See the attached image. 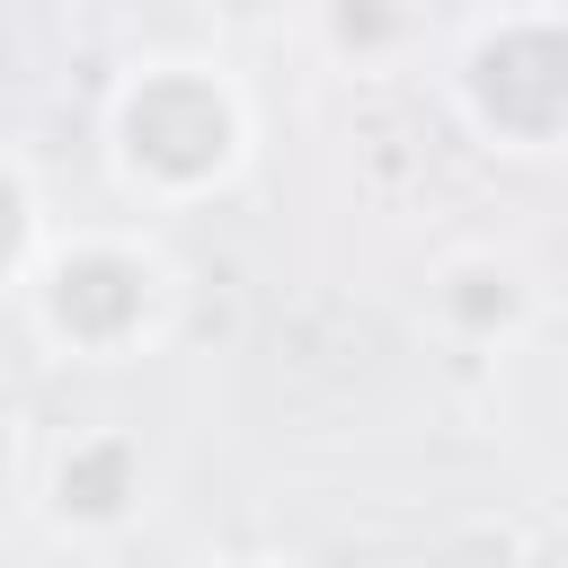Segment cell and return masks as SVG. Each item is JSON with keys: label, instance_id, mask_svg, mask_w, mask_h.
Wrapping results in <instances>:
<instances>
[{"label": "cell", "instance_id": "cell-1", "mask_svg": "<svg viewBox=\"0 0 568 568\" xmlns=\"http://www.w3.org/2000/svg\"><path fill=\"white\" fill-rule=\"evenodd\" d=\"M98 160L106 186L133 204V222L204 213L257 160V98L222 53L151 44L98 98Z\"/></svg>", "mask_w": 568, "mask_h": 568}, {"label": "cell", "instance_id": "cell-2", "mask_svg": "<svg viewBox=\"0 0 568 568\" xmlns=\"http://www.w3.org/2000/svg\"><path fill=\"white\" fill-rule=\"evenodd\" d=\"M18 337L44 355V364H71V373H124V364H151L178 320H186V266L169 257V240L151 222H71L53 240V257L0 293Z\"/></svg>", "mask_w": 568, "mask_h": 568}, {"label": "cell", "instance_id": "cell-3", "mask_svg": "<svg viewBox=\"0 0 568 568\" xmlns=\"http://www.w3.org/2000/svg\"><path fill=\"white\" fill-rule=\"evenodd\" d=\"M453 124L497 160H568V9H479L453 27L444 53Z\"/></svg>", "mask_w": 568, "mask_h": 568}, {"label": "cell", "instance_id": "cell-4", "mask_svg": "<svg viewBox=\"0 0 568 568\" xmlns=\"http://www.w3.org/2000/svg\"><path fill=\"white\" fill-rule=\"evenodd\" d=\"M9 444H18V515H36L62 550H106V541L142 532L160 506V462L115 417L62 426L44 453L27 444V417H18Z\"/></svg>", "mask_w": 568, "mask_h": 568}, {"label": "cell", "instance_id": "cell-5", "mask_svg": "<svg viewBox=\"0 0 568 568\" xmlns=\"http://www.w3.org/2000/svg\"><path fill=\"white\" fill-rule=\"evenodd\" d=\"M417 311L453 355H506V346H524L541 328V275L515 248L470 240V248H444L426 266V302Z\"/></svg>", "mask_w": 568, "mask_h": 568}, {"label": "cell", "instance_id": "cell-6", "mask_svg": "<svg viewBox=\"0 0 568 568\" xmlns=\"http://www.w3.org/2000/svg\"><path fill=\"white\" fill-rule=\"evenodd\" d=\"M0 195H9V248H0V293H18L44 257H53V240L71 231V222H53V204H44V178H36V151L18 142L9 151V169H0Z\"/></svg>", "mask_w": 568, "mask_h": 568}, {"label": "cell", "instance_id": "cell-7", "mask_svg": "<svg viewBox=\"0 0 568 568\" xmlns=\"http://www.w3.org/2000/svg\"><path fill=\"white\" fill-rule=\"evenodd\" d=\"M417 568H541V541L515 524V515H462L426 541Z\"/></svg>", "mask_w": 568, "mask_h": 568}, {"label": "cell", "instance_id": "cell-8", "mask_svg": "<svg viewBox=\"0 0 568 568\" xmlns=\"http://www.w3.org/2000/svg\"><path fill=\"white\" fill-rule=\"evenodd\" d=\"M311 36H320L328 53H346V62H382L390 44H417L426 18H417V9H320Z\"/></svg>", "mask_w": 568, "mask_h": 568}, {"label": "cell", "instance_id": "cell-9", "mask_svg": "<svg viewBox=\"0 0 568 568\" xmlns=\"http://www.w3.org/2000/svg\"><path fill=\"white\" fill-rule=\"evenodd\" d=\"M204 568H293V559H275V550H231V559H204Z\"/></svg>", "mask_w": 568, "mask_h": 568}]
</instances>
